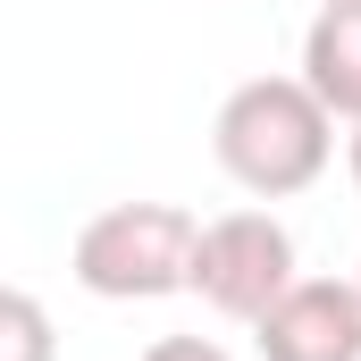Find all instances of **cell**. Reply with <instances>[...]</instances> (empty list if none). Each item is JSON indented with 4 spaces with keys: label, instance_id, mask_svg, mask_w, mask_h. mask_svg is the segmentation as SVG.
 Here are the masks:
<instances>
[{
    "label": "cell",
    "instance_id": "cell-2",
    "mask_svg": "<svg viewBox=\"0 0 361 361\" xmlns=\"http://www.w3.org/2000/svg\"><path fill=\"white\" fill-rule=\"evenodd\" d=\"M193 235L202 219H185L177 202H109L76 227L68 269L101 302H160L193 286Z\"/></svg>",
    "mask_w": 361,
    "mask_h": 361
},
{
    "label": "cell",
    "instance_id": "cell-3",
    "mask_svg": "<svg viewBox=\"0 0 361 361\" xmlns=\"http://www.w3.org/2000/svg\"><path fill=\"white\" fill-rule=\"evenodd\" d=\"M286 286H294V235H286V219L227 210V219H210L193 235V286L185 294H202L219 319H244L252 328Z\"/></svg>",
    "mask_w": 361,
    "mask_h": 361
},
{
    "label": "cell",
    "instance_id": "cell-5",
    "mask_svg": "<svg viewBox=\"0 0 361 361\" xmlns=\"http://www.w3.org/2000/svg\"><path fill=\"white\" fill-rule=\"evenodd\" d=\"M294 76L319 92L336 118L361 126V0H336V8L311 17V34H302V68H294Z\"/></svg>",
    "mask_w": 361,
    "mask_h": 361
},
{
    "label": "cell",
    "instance_id": "cell-10",
    "mask_svg": "<svg viewBox=\"0 0 361 361\" xmlns=\"http://www.w3.org/2000/svg\"><path fill=\"white\" fill-rule=\"evenodd\" d=\"M353 277H361V269H353Z\"/></svg>",
    "mask_w": 361,
    "mask_h": 361
},
{
    "label": "cell",
    "instance_id": "cell-4",
    "mask_svg": "<svg viewBox=\"0 0 361 361\" xmlns=\"http://www.w3.org/2000/svg\"><path fill=\"white\" fill-rule=\"evenodd\" d=\"M261 361H361V277H294L252 319Z\"/></svg>",
    "mask_w": 361,
    "mask_h": 361
},
{
    "label": "cell",
    "instance_id": "cell-8",
    "mask_svg": "<svg viewBox=\"0 0 361 361\" xmlns=\"http://www.w3.org/2000/svg\"><path fill=\"white\" fill-rule=\"evenodd\" d=\"M345 169H353V185H361V126L345 135Z\"/></svg>",
    "mask_w": 361,
    "mask_h": 361
},
{
    "label": "cell",
    "instance_id": "cell-7",
    "mask_svg": "<svg viewBox=\"0 0 361 361\" xmlns=\"http://www.w3.org/2000/svg\"><path fill=\"white\" fill-rule=\"evenodd\" d=\"M143 361H235L227 345H210V336H160Z\"/></svg>",
    "mask_w": 361,
    "mask_h": 361
},
{
    "label": "cell",
    "instance_id": "cell-6",
    "mask_svg": "<svg viewBox=\"0 0 361 361\" xmlns=\"http://www.w3.org/2000/svg\"><path fill=\"white\" fill-rule=\"evenodd\" d=\"M51 311L25 294V286H8L0 294V361H51Z\"/></svg>",
    "mask_w": 361,
    "mask_h": 361
},
{
    "label": "cell",
    "instance_id": "cell-1",
    "mask_svg": "<svg viewBox=\"0 0 361 361\" xmlns=\"http://www.w3.org/2000/svg\"><path fill=\"white\" fill-rule=\"evenodd\" d=\"M210 152L252 202H294L336 160V109L302 76H244L210 118Z\"/></svg>",
    "mask_w": 361,
    "mask_h": 361
},
{
    "label": "cell",
    "instance_id": "cell-9",
    "mask_svg": "<svg viewBox=\"0 0 361 361\" xmlns=\"http://www.w3.org/2000/svg\"><path fill=\"white\" fill-rule=\"evenodd\" d=\"M319 8H336V0H319Z\"/></svg>",
    "mask_w": 361,
    "mask_h": 361
}]
</instances>
